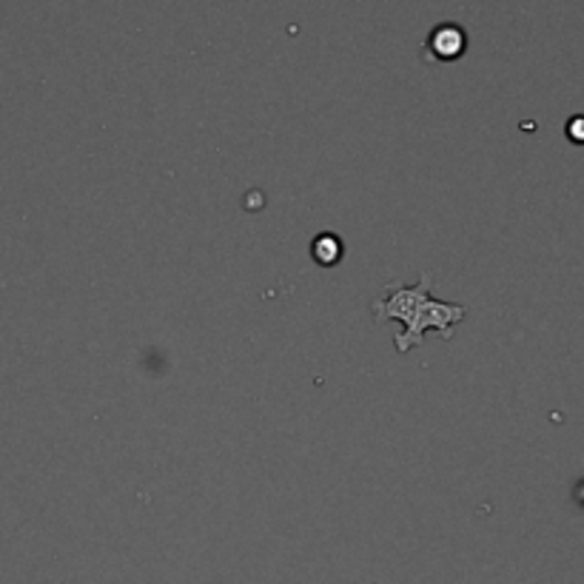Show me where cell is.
<instances>
[{"label": "cell", "mask_w": 584, "mask_h": 584, "mask_svg": "<svg viewBox=\"0 0 584 584\" xmlns=\"http://www.w3.org/2000/svg\"><path fill=\"white\" fill-rule=\"evenodd\" d=\"M374 313L379 322L397 320L405 326L403 334L397 337L399 354L417 349L428 331H439L445 340H451L456 326L465 320V308L439 302L431 297V277L428 274H422L419 286L390 288L388 297L374 299Z\"/></svg>", "instance_id": "6da1fadb"}, {"label": "cell", "mask_w": 584, "mask_h": 584, "mask_svg": "<svg viewBox=\"0 0 584 584\" xmlns=\"http://www.w3.org/2000/svg\"><path fill=\"white\" fill-rule=\"evenodd\" d=\"M465 46H467L465 29L456 26V23H442V26L433 29L431 37H428V52H431L433 60L442 63L462 57Z\"/></svg>", "instance_id": "7a4b0ae2"}, {"label": "cell", "mask_w": 584, "mask_h": 584, "mask_svg": "<svg viewBox=\"0 0 584 584\" xmlns=\"http://www.w3.org/2000/svg\"><path fill=\"white\" fill-rule=\"evenodd\" d=\"M568 134H571L573 143H584V118H573L568 123Z\"/></svg>", "instance_id": "3957f363"}, {"label": "cell", "mask_w": 584, "mask_h": 584, "mask_svg": "<svg viewBox=\"0 0 584 584\" xmlns=\"http://www.w3.org/2000/svg\"><path fill=\"white\" fill-rule=\"evenodd\" d=\"M576 499H579V502H582V505H584V482H582V485H579V487H576Z\"/></svg>", "instance_id": "277c9868"}]
</instances>
